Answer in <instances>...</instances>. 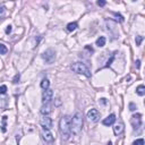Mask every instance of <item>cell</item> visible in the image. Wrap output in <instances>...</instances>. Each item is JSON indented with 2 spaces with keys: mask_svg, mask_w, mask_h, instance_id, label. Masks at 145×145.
Here are the masks:
<instances>
[{
  "mask_svg": "<svg viewBox=\"0 0 145 145\" xmlns=\"http://www.w3.org/2000/svg\"><path fill=\"white\" fill-rule=\"evenodd\" d=\"M82 127H83V115L82 112L77 111L70 120V130L74 135H78L82 130Z\"/></svg>",
  "mask_w": 145,
  "mask_h": 145,
  "instance_id": "1",
  "label": "cell"
},
{
  "mask_svg": "<svg viewBox=\"0 0 145 145\" xmlns=\"http://www.w3.org/2000/svg\"><path fill=\"white\" fill-rule=\"evenodd\" d=\"M70 117L69 116H63L62 118L59 121V128H60V133L62 135L63 139H68L71 134V130H70Z\"/></svg>",
  "mask_w": 145,
  "mask_h": 145,
  "instance_id": "2",
  "label": "cell"
},
{
  "mask_svg": "<svg viewBox=\"0 0 145 145\" xmlns=\"http://www.w3.org/2000/svg\"><path fill=\"white\" fill-rule=\"evenodd\" d=\"M71 70H72V71H75V72H77V74L85 75L86 77H91L90 70H88V68L85 66V63H83V62H75V63H72Z\"/></svg>",
  "mask_w": 145,
  "mask_h": 145,
  "instance_id": "3",
  "label": "cell"
},
{
  "mask_svg": "<svg viewBox=\"0 0 145 145\" xmlns=\"http://www.w3.org/2000/svg\"><path fill=\"white\" fill-rule=\"evenodd\" d=\"M42 58L47 63H52L54 60V58H56V52H54L53 49H48L43 52Z\"/></svg>",
  "mask_w": 145,
  "mask_h": 145,
  "instance_id": "4",
  "label": "cell"
},
{
  "mask_svg": "<svg viewBox=\"0 0 145 145\" xmlns=\"http://www.w3.org/2000/svg\"><path fill=\"white\" fill-rule=\"evenodd\" d=\"M130 124L134 129H138L140 127V125H142V115L140 113L133 115L130 118Z\"/></svg>",
  "mask_w": 145,
  "mask_h": 145,
  "instance_id": "5",
  "label": "cell"
},
{
  "mask_svg": "<svg viewBox=\"0 0 145 145\" xmlns=\"http://www.w3.org/2000/svg\"><path fill=\"white\" fill-rule=\"evenodd\" d=\"M52 96H53V92H52V90H50V88L45 90L44 92H43V95H42L43 104H50V102H51V100H52Z\"/></svg>",
  "mask_w": 145,
  "mask_h": 145,
  "instance_id": "6",
  "label": "cell"
},
{
  "mask_svg": "<svg viewBox=\"0 0 145 145\" xmlns=\"http://www.w3.org/2000/svg\"><path fill=\"white\" fill-rule=\"evenodd\" d=\"M87 118H88V120H90V121H93V122L99 121V119H100V112L96 110V109H91V110L87 112Z\"/></svg>",
  "mask_w": 145,
  "mask_h": 145,
  "instance_id": "7",
  "label": "cell"
},
{
  "mask_svg": "<svg viewBox=\"0 0 145 145\" xmlns=\"http://www.w3.org/2000/svg\"><path fill=\"white\" fill-rule=\"evenodd\" d=\"M41 126H42L43 130H50L52 127V120L51 118H49L48 116H45V117H43L42 119H41Z\"/></svg>",
  "mask_w": 145,
  "mask_h": 145,
  "instance_id": "8",
  "label": "cell"
},
{
  "mask_svg": "<svg viewBox=\"0 0 145 145\" xmlns=\"http://www.w3.org/2000/svg\"><path fill=\"white\" fill-rule=\"evenodd\" d=\"M116 121V116L115 115H110L108 116L106 118H104L103 121H102V124L104 125V126H111V125H113Z\"/></svg>",
  "mask_w": 145,
  "mask_h": 145,
  "instance_id": "9",
  "label": "cell"
},
{
  "mask_svg": "<svg viewBox=\"0 0 145 145\" xmlns=\"http://www.w3.org/2000/svg\"><path fill=\"white\" fill-rule=\"evenodd\" d=\"M122 131H124V125L121 124V122H118V124L115 125V127H113V133H115V135H120V134H122Z\"/></svg>",
  "mask_w": 145,
  "mask_h": 145,
  "instance_id": "10",
  "label": "cell"
},
{
  "mask_svg": "<svg viewBox=\"0 0 145 145\" xmlns=\"http://www.w3.org/2000/svg\"><path fill=\"white\" fill-rule=\"evenodd\" d=\"M43 138H44L45 142H52L53 140V135L50 133V130H44L43 131Z\"/></svg>",
  "mask_w": 145,
  "mask_h": 145,
  "instance_id": "11",
  "label": "cell"
},
{
  "mask_svg": "<svg viewBox=\"0 0 145 145\" xmlns=\"http://www.w3.org/2000/svg\"><path fill=\"white\" fill-rule=\"evenodd\" d=\"M41 112L44 116H48L50 112H51V105L50 104H43L42 109H41Z\"/></svg>",
  "mask_w": 145,
  "mask_h": 145,
  "instance_id": "12",
  "label": "cell"
},
{
  "mask_svg": "<svg viewBox=\"0 0 145 145\" xmlns=\"http://www.w3.org/2000/svg\"><path fill=\"white\" fill-rule=\"evenodd\" d=\"M96 45L100 48L104 47V45H105V38H104V36H100V38L96 40Z\"/></svg>",
  "mask_w": 145,
  "mask_h": 145,
  "instance_id": "13",
  "label": "cell"
},
{
  "mask_svg": "<svg viewBox=\"0 0 145 145\" xmlns=\"http://www.w3.org/2000/svg\"><path fill=\"white\" fill-rule=\"evenodd\" d=\"M77 28V23L76 22H72V23H69L67 25V31L68 32H72Z\"/></svg>",
  "mask_w": 145,
  "mask_h": 145,
  "instance_id": "14",
  "label": "cell"
},
{
  "mask_svg": "<svg viewBox=\"0 0 145 145\" xmlns=\"http://www.w3.org/2000/svg\"><path fill=\"white\" fill-rule=\"evenodd\" d=\"M49 85H50L49 79H47V78L42 79V82H41V87H42L43 90H48V88H49Z\"/></svg>",
  "mask_w": 145,
  "mask_h": 145,
  "instance_id": "15",
  "label": "cell"
},
{
  "mask_svg": "<svg viewBox=\"0 0 145 145\" xmlns=\"http://www.w3.org/2000/svg\"><path fill=\"white\" fill-rule=\"evenodd\" d=\"M136 92H137L138 95H140V96H143V95L145 94V87L144 85H139L137 88H136Z\"/></svg>",
  "mask_w": 145,
  "mask_h": 145,
  "instance_id": "16",
  "label": "cell"
},
{
  "mask_svg": "<svg viewBox=\"0 0 145 145\" xmlns=\"http://www.w3.org/2000/svg\"><path fill=\"white\" fill-rule=\"evenodd\" d=\"M7 51H8V49H7L6 45L2 44V43H0V54H6Z\"/></svg>",
  "mask_w": 145,
  "mask_h": 145,
  "instance_id": "17",
  "label": "cell"
},
{
  "mask_svg": "<svg viewBox=\"0 0 145 145\" xmlns=\"http://www.w3.org/2000/svg\"><path fill=\"white\" fill-rule=\"evenodd\" d=\"M7 116H4L2 117V127H1V130L2 133H6V120H7Z\"/></svg>",
  "mask_w": 145,
  "mask_h": 145,
  "instance_id": "18",
  "label": "cell"
},
{
  "mask_svg": "<svg viewBox=\"0 0 145 145\" xmlns=\"http://www.w3.org/2000/svg\"><path fill=\"white\" fill-rule=\"evenodd\" d=\"M113 15H115V17H116V19H117V20H119V22H124V17H122L120 14L113 13Z\"/></svg>",
  "mask_w": 145,
  "mask_h": 145,
  "instance_id": "19",
  "label": "cell"
},
{
  "mask_svg": "<svg viewBox=\"0 0 145 145\" xmlns=\"http://www.w3.org/2000/svg\"><path fill=\"white\" fill-rule=\"evenodd\" d=\"M133 145H144V139H143V138H139V139H136L135 142L133 143Z\"/></svg>",
  "mask_w": 145,
  "mask_h": 145,
  "instance_id": "20",
  "label": "cell"
},
{
  "mask_svg": "<svg viewBox=\"0 0 145 145\" xmlns=\"http://www.w3.org/2000/svg\"><path fill=\"white\" fill-rule=\"evenodd\" d=\"M144 40V38H143V36H136V45H140V43H142V41Z\"/></svg>",
  "mask_w": 145,
  "mask_h": 145,
  "instance_id": "21",
  "label": "cell"
},
{
  "mask_svg": "<svg viewBox=\"0 0 145 145\" xmlns=\"http://www.w3.org/2000/svg\"><path fill=\"white\" fill-rule=\"evenodd\" d=\"M6 92H7V86L6 85L0 86V94H6Z\"/></svg>",
  "mask_w": 145,
  "mask_h": 145,
  "instance_id": "22",
  "label": "cell"
},
{
  "mask_svg": "<svg viewBox=\"0 0 145 145\" xmlns=\"http://www.w3.org/2000/svg\"><path fill=\"white\" fill-rule=\"evenodd\" d=\"M19 78H20L19 74L15 75V77H14V79H13V83H14V84H17V83H18V82H19Z\"/></svg>",
  "mask_w": 145,
  "mask_h": 145,
  "instance_id": "23",
  "label": "cell"
},
{
  "mask_svg": "<svg viewBox=\"0 0 145 145\" xmlns=\"http://www.w3.org/2000/svg\"><path fill=\"white\" fill-rule=\"evenodd\" d=\"M113 59H115V54H112V56H111V58L108 60V62H106V65L104 66V67H109V66L111 65V62H112V61H113Z\"/></svg>",
  "mask_w": 145,
  "mask_h": 145,
  "instance_id": "24",
  "label": "cell"
},
{
  "mask_svg": "<svg viewBox=\"0 0 145 145\" xmlns=\"http://www.w3.org/2000/svg\"><path fill=\"white\" fill-rule=\"evenodd\" d=\"M135 109H137V106L135 105V103H133V102H131V103H129V110H130V111H134Z\"/></svg>",
  "mask_w": 145,
  "mask_h": 145,
  "instance_id": "25",
  "label": "cell"
},
{
  "mask_svg": "<svg viewBox=\"0 0 145 145\" xmlns=\"http://www.w3.org/2000/svg\"><path fill=\"white\" fill-rule=\"evenodd\" d=\"M105 4H106V2L103 1V0H101V1H97V5H99V6H101V7H103Z\"/></svg>",
  "mask_w": 145,
  "mask_h": 145,
  "instance_id": "26",
  "label": "cell"
},
{
  "mask_svg": "<svg viewBox=\"0 0 145 145\" xmlns=\"http://www.w3.org/2000/svg\"><path fill=\"white\" fill-rule=\"evenodd\" d=\"M10 32H11V26H10V25H8V26H7V28H6V33L9 34Z\"/></svg>",
  "mask_w": 145,
  "mask_h": 145,
  "instance_id": "27",
  "label": "cell"
},
{
  "mask_svg": "<svg viewBox=\"0 0 145 145\" xmlns=\"http://www.w3.org/2000/svg\"><path fill=\"white\" fill-rule=\"evenodd\" d=\"M139 67H140V61L137 60L136 61V68H139Z\"/></svg>",
  "mask_w": 145,
  "mask_h": 145,
  "instance_id": "28",
  "label": "cell"
},
{
  "mask_svg": "<svg viewBox=\"0 0 145 145\" xmlns=\"http://www.w3.org/2000/svg\"><path fill=\"white\" fill-rule=\"evenodd\" d=\"M5 11V7L4 6H0V14H2Z\"/></svg>",
  "mask_w": 145,
  "mask_h": 145,
  "instance_id": "29",
  "label": "cell"
},
{
  "mask_svg": "<svg viewBox=\"0 0 145 145\" xmlns=\"http://www.w3.org/2000/svg\"><path fill=\"white\" fill-rule=\"evenodd\" d=\"M108 145H112V143H111V142H109V143H108Z\"/></svg>",
  "mask_w": 145,
  "mask_h": 145,
  "instance_id": "30",
  "label": "cell"
}]
</instances>
